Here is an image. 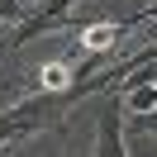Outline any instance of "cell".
I'll use <instances>...</instances> for the list:
<instances>
[{
	"mask_svg": "<svg viewBox=\"0 0 157 157\" xmlns=\"http://www.w3.org/2000/svg\"><path fill=\"white\" fill-rule=\"evenodd\" d=\"M71 105H81L76 86L71 90H29L24 100H14L10 109H0V147H14L24 138H38L48 128H57L62 119L71 114Z\"/></svg>",
	"mask_w": 157,
	"mask_h": 157,
	"instance_id": "cell-1",
	"label": "cell"
},
{
	"mask_svg": "<svg viewBox=\"0 0 157 157\" xmlns=\"http://www.w3.org/2000/svg\"><path fill=\"white\" fill-rule=\"evenodd\" d=\"M138 119V128H143V133H157V109H147V114H133Z\"/></svg>",
	"mask_w": 157,
	"mask_h": 157,
	"instance_id": "cell-3",
	"label": "cell"
},
{
	"mask_svg": "<svg viewBox=\"0 0 157 157\" xmlns=\"http://www.w3.org/2000/svg\"><path fill=\"white\" fill-rule=\"evenodd\" d=\"M124 90H100L95 100V147H90V157H128V138H124Z\"/></svg>",
	"mask_w": 157,
	"mask_h": 157,
	"instance_id": "cell-2",
	"label": "cell"
}]
</instances>
